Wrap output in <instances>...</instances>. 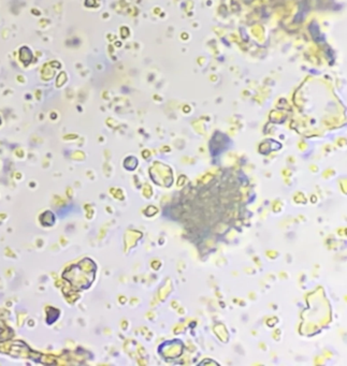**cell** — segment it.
<instances>
[{"mask_svg":"<svg viewBox=\"0 0 347 366\" xmlns=\"http://www.w3.org/2000/svg\"><path fill=\"white\" fill-rule=\"evenodd\" d=\"M41 219V223L45 227H50V226H53L54 224V221H55V217H54V214L50 210H47L45 212L43 215H41L40 217Z\"/></svg>","mask_w":347,"mask_h":366,"instance_id":"6da1fadb","label":"cell"}]
</instances>
